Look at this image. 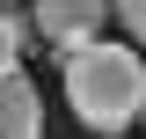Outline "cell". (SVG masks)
Listing matches in <instances>:
<instances>
[{
	"label": "cell",
	"mask_w": 146,
	"mask_h": 139,
	"mask_svg": "<svg viewBox=\"0 0 146 139\" xmlns=\"http://www.w3.org/2000/svg\"><path fill=\"white\" fill-rule=\"evenodd\" d=\"M29 22H36V44H51V51L66 59V51H80L88 37H102L110 0H36Z\"/></svg>",
	"instance_id": "7a4b0ae2"
},
{
	"label": "cell",
	"mask_w": 146,
	"mask_h": 139,
	"mask_svg": "<svg viewBox=\"0 0 146 139\" xmlns=\"http://www.w3.org/2000/svg\"><path fill=\"white\" fill-rule=\"evenodd\" d=\"M0 139H44V103H36L29 73H0Z\"/></svg>",
	"instance_id": "3957f363"
},
{
	"label": "cell",
	"mask_w": 146,
	"mask_h": 139,
	"mask_svg": "<svg viewBox=\"0 0 146 139\" xmlns=\"http://www.w3.org/2000/svg\"><path fill=\"white\" fill-rule=\"evenodd\" d=\"M139 103H146V66L131 44H102L88 37L80 51H66V110L88 132H124L139 124Z\"/></svg>",
	"instance_id": "6da1fadb"
},
{
	"label": "cell",
	"mask_w": 146,
	"mask_h": 139,
	"mask_svg": "<svg viewBox=\"0 0 146 139\" xmlns=\"http://www.w3.org/2000/svg\"><path fill=\"white\" fill-rule=\"evenodd\" d=\"M110 15H117V22H124V29L146 44V0H110Z\"/></svg>",
	"instance_id": "5b68a950"
},
{
	"label": "cell",
	"mask_w": 146,
	"mask_h": 139,
	"mask_svg": "<svg viewBox=\"0 0 146 139\" xmlns=\"http://www.w3.org/2000/svg\"><path fill=\"white\" fill-rule=\"evenodd\" d=\"M15 66H29V22L0 0V73H15Z\"/></svg>",
	"instance_id": "277c9868"
},
{
	"label": "cell",
	"mask_w": 146,
	"mask_h": 139,
	"mask_svg": "<svg viewBox=\"0 0 146 139\" xmlns=\"http://www.w3.org/2000/svg\"><path fill=\"white\" fill-rule=\"evenodd\" d=\"M139 117H146V103H139Z\"/></svg>",
	"instance_id": "8992f818"
}]
</instances>
